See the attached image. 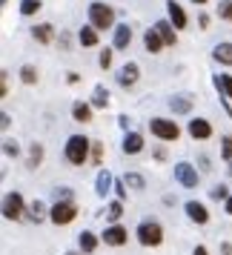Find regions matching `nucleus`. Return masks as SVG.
Instances as JSON below:
<instances>
[{
	"mask_svg": "<svg viewBox=\"0 0 232 255\" xmlns=\"http://www.w3.org/2000/svg\"><path fill=\"white\" fill-rule=\"evenodd\" d=\"M89 143L92 140L83 138V135H72L66 140V158H69V163H75V166L86 163V158H89Z\"/></svg>",
	"mask_w": 232,
	"mask_h": 255,
	"instance_id": "1",
	"label": "nucleus"
},
{
	"mask_svg": "<svg viewBox=\"0 0 232 255\" xmlns=\"http://www.w3.org/2000/svg\"><path fill=\"white\" fill-rule=\"evenodd\" d=\"M138 241L143 244V247H158V244L163 241V230L158 221H143L138 227Z\"/></svg>",
	"mask_w": 232,
	"mask_h": 255,
	"instance_id": "2",
	"label": "nucleus"
},
{
	"mask_svg": "<svg viewBox=\"0 0 232 255\" xmlns=\"http://www.w3.org/2000/svg\"><path fill=\"white\" fill-rule=\"evenodd\" d=\"M89 20H92L95 29H109L112 20H115V12H112L106 3H92V6H89Z\"/></svg>",
	"mask_w": 232,
	"mask_h": 255,
	"instance_id": "3",
	"label": "nucleus"
},
{
	"mask_svg": "<svg viewBox=\"0 0 232 255\" xmlns=\"http://www.w3.org/2000/svg\"><path fill=\"white\" fill-rule=\"evenodd\" d=\"M75 215H78V207H75L72 201H58L55 207L49 209V218H52V224H58V227L75 221Z\"/></svg>",
	"mask_w": 232,
	"mask_h": 255,
	"instance_id": "4",
	"label": "nucleus"
},
{
	"mask_svg": "<svg viewBox=\"0 0 232 255\" xmlns=\"http://www.w3.org/2000/svg\"><path fill=\"white\" fill-rule=\"evenodd\" d=\"M149 129H152V135H158L161 140H178V135H181L178 124H172V121H163V118H152Z\"/></svg>",
	"mask_w": 232,
	"mask_h": 255,
	"instance_id": "5",
	"label": "nucleus"
},
{
	"mask_svg": "<svg viewBox=\"0 0 232 255\" xmlns=\"http://www.w3.org/2000/svg\"><path fill=\"white\" fill-rule=\"evenodd\" d=\"M3 218H9V221L23 218V198L17 195V192H9V195L3 198Z\"/></svg>",
	"mask_w": 232,
	"mask_h": 255,
	"instance_id": "6",
	"label": "nucleus"
},
{
	"mask_svg": "<svg viewBox=\"0 0 232 255\" xmlns=\"http://www.w3.org/2000/svg\"><path fill=\"white\" fill-rule=\"evenodd\" d=\"M175 181L184 186V189H195L198 186V172L192 163H178L175 166Z\"/></svg>",
	"mask_w": 232,
	"mask_h": 255,
	"instance_id": "7",
	"label": "nucleus"
},
{
	"mask_svg": "<svg viewBox=\"0 0 232 255\" xmlns=\"http://www.w3.org/2000/svg\"><path fill=\"white\" fill-rule=\"evenodd\" d=\"M104 241L109 244V247H123V244H126V230L117 227V224H112V227H106Z\"/></svg>",
	"mask_w": 232,
	"mask_h": 255,
	"instance_id": "8",
	"label": "nucleus"
},
{
	"mask_svg": "<svg viewBox=\"0 0 232 255\" xmlns=\"http://www.w3.org/2000/svg\"><path fill=\"white\" fill-rule=\"evenodd\" d=\"M189 135H192V138H198V140H204V138H209V135H212V127H209L204 118H192V121H189Z\"/></svg>",
	"mask_w": 232,
	"mask_h": 255,
	"instance_id": "9",
	"label": "nucleus"
},
{
	"mask_svg": "<svg viewBox=\"0 0 232 255\" xmlns=\"http://www.w3.org/2000/svg\"><path fill=\"white\" fill-rule=\"evenodd\" d=\"M138 75H140L138 63H126L123 69L117 72V83H120V86H132V83L138 81Z\"/></svg>",
	"mask_w": 232,
	"mask_h": 255,
	"instance_id": "10",
	"label": "nucleus"
},
{
	"mask_svg": "<svg viewBox=\"0 0 232 255\" xmlns=\"http://www.w3.org/2000/svg\"><path fill=\"white\" fill-rule=\"evenodd\" d=\"M166 12H169V20H172L175 29H184V26H186V12L178 6V3H175V0H169V3H166Z\"/></svg>",
	"mask_w": 232,
	"mask_h": 255,
	"instance_id": "11",
	"label": "nucleus"
},
{
	"mask_svg": "<svg viewBox=\"0 0 232 255\" xmlns=\"http://www.w3.org/2000/svg\"><path fill=\"white\" fill-rule=\"evenodd\" d=\"M143 46H146V52H161V46H163V37H161V32L158 29H146V35H143Z\"/></svg>",
	"mask_w": 232,
	"mask_h": 255,
	"instance_id": "12",
	"label": "nucleus"
},
{
	"mask_svg": "<svg viewBox=\"0 0 232 255\" xmlns=\"http://www.w3.org/2000/svg\"><path fill=\"white\" fill-rule=\"evenodd\" d=\"M186 215L195 221V224H207L209 221V212L204 209V204H198V201H189V204H186Z\"/></svg>",
	"mask_w": 232,
	"mask_h": 255,
	"instance_id": "13",
	"label": "nucleus"
},
{
	"mask_svg": "<svg viewBox=\"0 0 232 255\" xmlns=\"http://www.w3.org/2000/svg\"><path fill=\"white\" fill-rule=\"evenodd\" d=\"M132 43V26H115V49H129Z\"/></svg>",
	"mask_w": 232,
	"mask_h": 255,
	"instance_id": "14",
	"label": "nucleus"
},
{
	"mask_svg": "<svg viewBox=\"0 0 232 255\" xmlns=\"http://www.w3.org/2000/svg\"><path fill=\"white\" fill-rule=\"evenodd\" d=\"M140 149H143V138H140L138 132H129L126 138H123V152L126 155H138Z\"/></svg>",
	"mask_w": 232,
	"mask_h": 255,
	"instance_id": "15",
	"label": "nucleus"
},
{
	"mask_svg": "<svg viewBox=\"0 0 232 255\" xmlns=\"http://www.w3.org/2000/svg\"><path fill=\"white\" fill-rule=\"evenodd\" d=\"M72 115H75V121H81V124H89L92 121V106L78 101V104L72 106Z\"/></svg>",
	"mask_w": 232,
	"mask_h": 255,
	"instance_id": "16",
	"label": "nucleus"
},
{
	"mask_svg": "<svg viewBox=\"0 0 232 255\" xmlns=\"http://www.w3.org/2000/svg\"><path fill=\"white\" fill-rule=\"evenodd\" d=\"M155 29L161 32V37H163V43H166V46H175V29H172V23H169V20H158V23H155Z\"/></svg>",
	"mask_w": 232,
	"mask_h": 255,
	"instance_id": "17",
	"label": "nucleus"
},
{
	"mask_svg": "<svg viewBox=\"0 0 232 255\" xmlns=\"http://www.w3.org/2000/svg\"><path fill=\"white\" fill-rule=\"evenodd\" d=\"M169 109L178 112V115H186V112L192 109V101H189V98H181V95H175V98H169Z\"/></svg>",
	"mask_w": 232,
	"mask_h": 255,
	"instance_id": "18",
	"label": "nucleus"
},
{
	"mask_svg": "<svg viewBox=\"0 0 232 255\" xmlns=\"http://www.w3.org/2000/svg\"><path fill=\"white\" fill-rule=\"evenodd\" d=\"M212 58L221 60V63H227V66H232V43H218L215 52H212Z\"/></svg>",
	"mask_w": 232,
	"mask_h": 255,
	"instance_id": "19",
	"label": "nucleus"
},
{
	"mask_svg": "<svg viewBox=\"0 0 232 255\" xmlns=\"http://www.w3.org/2000/svg\"><path fill=\"white\" fill-rule=\"evenodd\" d=\"M95 189H98V195L104 198L106 192L112 189V175H109V172H104V169H101V172H98V186H95Z\"/></svg>",
	"mask_w": 232,
	"mask_h": 255,
	"instance_id": "20",
	"label": "nucleus"
},
{
	"mask_svg": "<svg viewBox=\"0 0 232 255\" xmlns=\"http://www.w3.org/2000/svg\"><path fill=\"white\" fill-rule=\"evenodd\" d=\"M32 35H35V40H40V43H49L52 40V23H40L32 29Z\"/></svg>",
	"mask_w": 232,
	"mask_h": 255,
	"instance_id": "21",
	"label": "nucleus"
},
{
	"mask_svg": "<svg viewBox=\"0 0 232 255\" xmlns=\"http://www.w3.org/2000/svg\"><path fill=\"white\" fill-rule=\"evenodd\" d=\"M43 161V146L40 143H32V149H29V169H37Z\"/></svg>",
	"mask_w": 232,
	"mask_h": 255,
	"instance_id": "22",
	"label": "nucleus"
},
{
	"mask_svg": "<svg viewBox=\"0 0 232 255\" xmlns=\"http://www.w3.org/2000/svg\"><path fill=\"white\" fill-rule=\"evenodd\" d=\"M78 37H81L83 46H95V43H98V32H95V26H83Z\"/></svg>",
	"mask_w": 232,
	"mask_h": 255,
	"instance_id": "23",
	"label": "nucleus"
},
{
	"mask_svg": "<svg viewBox=\"0 0 232 255\" xmlns=\"http://www.w3.org/2000/svg\"><path fill=\"white\" fill-rule=\"evenodd\" d=\"M106 104H109V92H106L104 86H95V95H92V106H98V109H106Z\"/></svg>",
	"mask_w": 232,
	"mask_h": 255,
	"instance_id": "24",
	"label": "nucleus"
},
{
	"mask_svg": "<svg viewBox=\"0 0 232 255\" xmlns=\"http://www.w3.org/2000/svg\"><path fill=\"white\" fill-rule=\"evenodd\" d=\"M123 184L132 186V189H143V186H146V181H143V175H140V172H126Z\"/></svg>",
	"mask_w": 232,
	"mask_h": 255,
	"instance_id": "25",
	"label": "nucleus"
},
{
	"mask_svg": "<svg viewBox=\"0 0 232 255\" xmlns=\"http://www.w3.org/2000/svg\"><path fill=\"white\" fill-rule=\"evenodd\" d=\"M29 218L35 221V224H40V221L46 218V207H43V204H40V201H35V204H32V207H29Z\"/></svg>",
	"mask_w": 232,
	"mask_h": 255,
	"instance_id": "26",
	"label": "nucleus"
},
{
	"mask_svg": "<svg viewBox=\"0 0 232 255\" xmlns=\"http://www.w3.org/2000/svg\"><path fill=\"white\" fill-rule=\"evenodd\" d=\"M95 247H98V238H95L92 232H81V250L83 253H95Z\"/></svg>",
	"mask_w": 232,
	"mask_h": 255,
	"instance_id": "27",
	"label": "nucleus"
},
{
	"mask_svg": "<svg viewBox=\"0 0 232 255\" xmlns=\"http://www.w3.org/2000/svg\"><path fill=\"white\" fill-rule=\"evenodd\" d=\"M215 86H218L221 92L227 95V98H232V78H230V75H224V78H215Z\"/></svg>",
	"mask_w": 232,
	"mask_h": 255,
	"instance_id": "28",
	"label": "nucleus"
},
{
	"mask_svg": "<svg viewBox=\"0 0 232 255\" xmlns=\"http://www.w3.org/2000/svg\"><path fill=\"white\" fill-rule=\"evenodd\" d=\"M106 215H109V221H117L123 215V204H120V201H112V204L106 207Z\"/></svg>",
	"mask_w": 232,
	"mask_h": 255,
	"instance_id": "29",
	"label": "nucleus"
},
{
	"mask_svg": "<svg viewBox=\"0 0 232 255\" xmlns=\"http://www.w3.org/2000/svg\"><path fill=\"white\" fill-rule=\"evenodd\" d=\"M20 81L23 83H35L37 81V69L35 66H23V69H20Z\"/></svg>",
	"mask_w": 232,
	"mask_h": 255,
	"instance_id": "30",
	"label": "nucleus"
},
{
	"mask_svg": "<svg viewBox=\"0 0 232 255\" xmlns=\"http://www.w3.org/2000/svg\"><path fill=\"white\" fill-rule=\"evenodd\" d=\"M37 9H40V0H23L20 3V12L23 14H35Z\"/></svg>",
	"mask_w": 232,
	"mask_h": 255,
	"instance_id": "31",
	"label": "nucleus"
},
{
	"mask_svg": "<svg viewBox=\"0 0 232 255\" xmlns=\"http://www.w3.org/2000/svg\"><path fill=\"white\" fill-rule=\"evenodd\" d=\"M218 12L224 20H232V0H221L218 3Z\"/></svg>",
	"mask_w": 232,
	"mask_h": 255,
	"instance_id": "32",
	"label": "nucleus"
},
{
	"mask_svg": "<svg viewBox=\"0 0 232 255\" xmlns=\"http://www.w3.org/2000/svg\"><path fill=\"white\" fill-rule=\"evenodd\" d=\"M58 201H72V192L66 186H58V189H55V204H58Z\"/></svg>",
	"mask_w": 232,
	"mask_h": 255,
	"instance_id": "33",
	"label": "nucleus"
},
{
	"mask_svg": "<svg viewBox=\"0 0 232 255\" xmlns=\"http://www.w3.org/2000/svg\"><path fill=\"white\" fill-rule=\"evenodd\" d=\"M212 198H215V201H221V198L230 201V189H227V186H215V189H212Z\"/></svg>",
	"mask_w": 232,
	"mask_h": 255,
	"instance_id": "34",
	"label": "nucleus"
},
{
	"mask_svg": "<svg viewBox=\"0 0 232 255\" xmlns=\"http://www.w3.org/2000/svg\"><path fill=\"white\" fill-rule=\"evenodd\" d=\"M3 152H6V155H9V158H14V155H17V152H20V146H17V143H14V140H6V143H3Z\"/></svg>",
	"mask_w": 232,
	"mask_h": 255,
	"instance_id": "35",
	"label": "nucleus"
},
{
	"mask_svg": "<svg viewBox=\"0 0 232 255\" xmlns=\"http://www.w3.org/2000/svg\"><path fill=\"white\" fill-rule=\"evenodd\" d=\"M92 161H95V163H101V161H104V146H101L98 140L92 143Z\"/></svg>",
	"mask_w": 232,
	"mask_h": 255,
	"instance_id": "36",
	"label": "nucleus"
},
{
	"mask_svg": "<svg viewBox=\"0 0 232 255\" xmlns=\"http://www.w3.org/2000/svg\"><path fill=\"white\" fill-rule=\"evenodd\" d=\"M101 66H104V69L112 66V49H104V52H101Z\"/></svg>",
	"mask_w": 232,
	"mask_h": 255,
	"instance_id": "37",
	"label": "nucleus"
},
{
	"mask_svg": "<svg viewBox=\"0 0 232 255\" xmlns=\"http://www.w3.org/2000/svg\"><path fill=\"white\" fill-rule=\"evenodd\" d=\"M224 158H232V138H224Z\"/></svg>",
	"mask_w": 232,
	"mask_h": 255,
	"instance_id": "38",
	"label": "nucleus"
},
{
	"mask_svg": "<svg viewBox=\"0 0 232 255\" xmlns=\"http://www.w3.org/2000/svg\"><path fill=\"white\" fill-rule=\"evenodd\" d=\"M0 127L9 129V112H3V115H0Z\"/></svg>",
	"mask_w": 232,
	"mask_h": 255,
	"instance_id": "39",
	"label": "nucleus"
},
{
	"mask_svg": "<svg viewBox=\"0 0 232 255\" xmlns=\"http://www.w3.org/2000/svg\"><path fill=\"white\" fill-rule=\"evenodd\" d=\"M60 46H63V49H69V35H66V32L60 35Z\"/></svg>",
	"mask_w": 232,
	"mask_h": 255,
	"instance_id": "40",
	"label": "nucleus"
},
{
	"mask_svg": "<svg viewBox=\"0 0 232 255\" xmlns=\"http://www.w3.org/2000/svg\"><path fill=\"white\" fill-rule=\"evenodd\" d=\"M221 253H224V255H232V244H221Z\"/></svg>",
	"mask_w": 232,
	"mask_h": 255,
	"instance_id": "41",
	"label": "nucleus"
},
{
	"mask_svg": "<svg viewBox=\"0 0 232 255\" xmlns=\"http://www.w3.org/2000/svg\"><path fill=\"white\" fill-rule=\"evenodd\" d=\"M192 255H207V250H204V247H195V253Z\"/></svg>",
	"mask_w": 232,
	"mask_h": 255,
	"instance_id": "42",
	"label": "nucleus"
},
{
	"mask_svg": "<svg viewBox=\"0 0 232 255\" xmlns=\"http://www.w3.org/2000/svg\"><path fill=\"white\" fill-rule=\"evenodd\" d=\"M227 212L232 215V195H230V201H227Z\"/></svg>",
	"mask_w": 232,
	"mask_h": 255,
	"instance_id": "43",
	"label": "nucleus"
},
{
	"mask_svg": "<svg viewBox=\"0 0 232 255\" xmlns=\"http://www.w3.org/2000/svg\"><path fill=\"white\" fill-rule=\"evenodd\" d=\"M192 3H198V6H201V3H207V0H192Z\"/></svg>",
	"mask_w": 232,
	"mask_h": 255,
	"instance_id": "44",
	"label": "nucleus"
},
{
	"mask_svg": "<svg viewBox=\"0 0 232 255\" xmlns=\"http://www.w3.org/2000/svg\"><path fill=\"white\" fill-rule=\"evenodd\" d=\"M66 255H78V253H66Z\"/></svg>",
	"mask_w": 232,
	"mask_h": 255,
	"instance_id": "45",
	"label": "nucleus"
},
{
	"mask_svg": "<svg viewBox=\"0 0 232 255\" xmlns=\"http://www.w3.org/2000/svg\"><path fill=\"white\" fill-rule=\"evenodd\" d=\"M230 175H232V166H230Z\"/></svg>",
	"mask_w": 232,
	"mask_h": 255,
	"instance_id": "46",
	"label": "nucleus"
}]
</instances>
